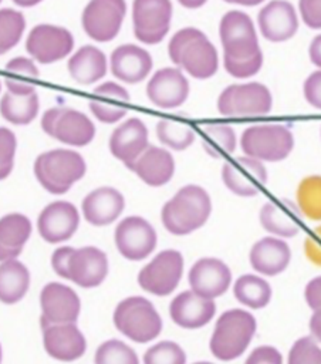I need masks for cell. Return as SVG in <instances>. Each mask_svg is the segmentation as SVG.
Returning <instances> with one entry per match:
<instances>
[{
	"mask_svg": "<svg viewBox=\"0 0 321 364\" xmlns=\"http://www.w3.org/2000/svg\"><path fill=\"white\" fill-rule=\"evenodd\" d=\"M237 144L236 132L229 124H207L202 127V145L213 158L227 156L234 152Z\"/></svg>",
	"mask_w": 321,
	"mask_h": 364,
	"instance_id": "cell-35",
	"label": "cell"
},
{
	"mask_svg": "<svg viewBox=\"0 0 321 364\" xmlns=\"http://www.w3.org/2000/svg\"><path fill=\"white\" fill-rule=\"evenodd\" d=\"M250 266L263 276L283 273L291 260V249L283 239L267 236L257 240L249 253Z\"/></svg>",
	"mask_w": 321,
	"mask_h": 364,
	"instance_id": "cell-27",
	"label": "cell"
},
{
	"mask_svg": "<svg viewBox=\"0 0 321 364\" xmlns=\"http://www.w3.org/2000/svg\"><path fill=\"white\" fill-rule=\"evenodd\" d=\"M257 328L254 316L243 309H230L216 320L209 348L220 361L239 358L251 343Z\"/></svg>",
	"mask_w": 321,
	"mask_h": 364,
	"instance_id": "cell-4",
	"label": "cell"
},
{
	"mask_svg": "<svg viewBox=\"0 0 321 364\" xmlns=\"http://www.w3.org/2000/svg\"><path fill=\"white\" fill-rule=\"evenodd\" d=\"M244 364H283V355L276 347L260 346L249 354Z\"/></svg>",
	"mask_w": 321,
	"mask_h": 364,
	"instance_id": "cell-49",
	"label": "cell"
},
{
	"mask_svg": "<svg viewBox=\"0 0 321 364\" xmlns=\"http://www.w3.org/2000/svg\"><path fill=\"white\" fill-rule=\"evenodd\" d=\"M173 6L170 0H134V36L143 44H159L170 28Z\"/></svg>",
	"mask_w": 321,
	"mask_h": 364,
	"instance_id": "cell-12",
	"label": "cell"
},
{
	"mask_svg": "<svg viewBox=\"0 0 321 364\" xmlns=\"http://www.w3.org/2000/svg\"><path fill=\"white\" fill-rule=\"evenodd\" d=\"M261 36L270 43H284L295 36L298 16L295 7L287 0H271L257 14Z\"/></svg>",
	"mask_w": 321,
	"mask_h": 364,
	"instance_id": "cell-22",
	"label": "cell"
},
{
	"mask_svg": "<svg viewBox=\"0 0 321 364\" xmlns=\"http://www.w3.org/2000/svg\"><path fill=\"white\" fill-rule=\"evenodd\" d=\"M17 152V136L6 127H0V181L10 176Z\"/></svg>",
	"mask_w": 321,
	"mask_h": 364,
	"instance_id": "cell-42",
	"label": "cell"
},
{
	"mask_svg": "<svg viewBox=\"0 0 321 364\" xmlns=\"http://www.w3.org/2000/svg\"><path fill=\"white\" fill-rule=\"evenodd\" d=\"M185 350L172 340L153 343L142 355V364H186Z\"/></svg>",
	"mask_w": 321,
	"mask_h": 364,
	"instance_id": "cell-40",
	"label": "cell"
},
{
	"mask_svg": "<svg viewBox=\"0 0 321 364\" xmlns=\"http://www.w3.org/2000/svg\"><path fill=\"white\" fill-rule=\"evenodd\" d=\"M1 1H3V0H0V3H1Z\"/></svg>",
	"mask_w": 321,
	"mask_h": 364,
	"instance_id": "cell-63",
	"label": "cell"
},
{
	"mask_svg": "<svg viewBox=\"0 0 321 364\" xmlns=\"http://www.w3.org/2000/svg\"><path fill=\"white\" fill-rule=\"evenodd\" d=\"M115 328L128 340L146 344L159 337L163 321L153 303L143 296H128L118 301L112 313Z\"/></svg>",
	"mask_w": 321,
	"mask_h": 364,
	"instance_id": "cell-5",
	"label": "cell"
},
{
	"mask_svg": "<svg viewBox=\"0 0 321 364\" xmlns=\"http://www.w3.org/2000/svg\"><path fill=\"white\" fill-rule=\"evenodd\" d=\"M182 7L185 9H189V10H196V9H200L203 7L207 0H176Z\"/></svg>",
	"mask_w": 321,
	"mask_h": 364,
	"instance_id": "cell-57",
	"label": "cell"
},
{
	"mask_svg": "<svg viewBox=\"0 0 321 364\" xmlns=\"http://www.w3.org/2000/svg\"><path fill=\"white\" fill-rule=\"evenodd\" d=\"M223 55L243 60L261 51L253 20L241 10H230L219 23Z\"/></svg>",
	"mask_w": 321,
	"mask_h": 364,
	"instance_id": "cell-10",
	"label": "cell"
},
{
	"mask_svg": "<svg viewBox=\"0 0 321 364\" xmlns=\"http://www.w3.org/2000/svg\"><path fill=\"white\" fill-rule=\"evenodd\" d=\"M88 107L95 119L102 124H116L126 115V109L119 104H112L111 100L94 98L88 102Z\"/></svg>",
	"mask_w": 321,
	"mask_h": 364,
	"instance_id": "cell-44",
	"label": "cell"
},
{
	"mask_svg": "<svg viewBox=\"0 0 321 364\" xmlns=\"http://www.w3.org/2000/svg\"><path fill=\"white\" fill-rule=\"evenodd\" d=\"M125 209L124 195L114 186H98L81 202V215L87 223L102 228L119 219Z\"/></svg>",
	"mask_w": 321,
	"mask_h": 364,
	"instance_id": "cell-23",
	"label": "cell"
},
{
	"mask_svg": "<svg viewBox=\"0 0 321 364\" xmlns=\"http://www.w3.org/2000/svg\"><path fill=\"white\" fill-rule=\"evenodd\" d=\"M240 148L244 155L261 162L285 159L294 148V136L290 128L281 124H256L247 127L240 136Z\"/></svg>",
	"mask_w": 321,
	"mask_h": 364,
	"instance_id": "cell-6",
	"label": "cell"
},
{
	"mask_svg": "<svg viewBox=\"0 0 321 364\" xmlns=\"http://www.w3.org/2000/svg\"><path fill=\"white\" fill-rule=\"evenodd\" d=\"M125 16V0H89L82 10L81 26L91 40L107 43L119 34Z\"/></svg>",
	"mask_w": 321,
	"mask_h": 364,
	"instance_id": "cell-13",
	"label": "cell"
},
{
	"mask_svg": "<svg viewBox=\"0 0 321 364\" xmlns=\"http://www.w3.org/2000/svg\"><path fill=\"white\" fill-rule=\"evenodd\" d=\"M92 92L99 97H105L108 100H114L118 102H128L131 100L129 91L116 81H104L98 84Z\"/></svg>",
	"mask_w": 321,
	"mask_h": 364,
	"instance_id": "cell-48",
	"label": "cell"
},
{
	"mask_svg": "<svg viewBox=\"0 0 321 364\" xmlns=\"http://www.w3.org/2000/svg\"><path fill=\"white\" fill-rule=\"evenodd\" d=\"M304 253L312 264L321 267V226L312 229V232L305 237Z\"/></svg>",
	"mask_w": 321,
	"mask_h": 364,
	"instance_id": "cell-51",
	"label": "cell"
},
{
	"mask_svg": "<svg viewBox=\"0 0 321 364\" xmlns=\"http://www.w3.org/2000/svg\"><path fill=\"white\" fill-rule=\"evenodd\" d=\"M1 87H3V84H1V80H0V94H1Z\"/></svg>",
	"mask_w": 321,
	"mask_h": 364,
	"instance_id": "cell-62",
	"label": "cell"
},
{
	"mask_svg": "<svg viewBox=\"0 0 321 364\" xmlns=\"http://www.w3.org/2000/svg\"><path fill=\"white\" fill-rule=\"evenodd\" d=\"M40 324L77 323L81 299L77 291L61 282H48L40 291Z\"/></svg>",
	"mask_w": 321,
	"mask_h": 364,
	"instance_id": "cell-14",
	"label": "cell"
},
{
	"mask_svg": "<svg viewBox=\"0 0 321 364\" xmlns=\"http://www.w3.org/2000/svg\"><path fill=\"white\" fill-rule=\"evenodd\" d=\"M6 71L13 73V74H18L27 78H37L40 75V70L37 63L28 55H18V57H13L11 60L7 61L6 64Z\"/></svg>",
	"mask_w": 321,
	"mask_h": 364,
	"instance_id": "cell-45",
	"label": "cell"
},
{
	"mask_svg": "<svg viewBox=\"0 0 321 364\" xmlns=\"http://www.w3.org/2000/svg\"><path fill=\"white\" fill-rule=\"evenodd\" d=\"M37 182L51 195H64L87 173L84 156L70 148H55L40 154L33 165Z\"/></svg>",
	"mask_w": 321,
	"mask_h": 364,
	"instance_id": "cell-3",
	"label": "cell"
},
{
	"mask_svg": "<svg viewBox=\"0 0 321 364\" xmlns=\"http://www.w3.org/2000/svg\"><path fill=\"white\" fill-rule=\"evenodd\" d=\"M287 364H321V347L311 336L301 337L291 346Z\"/></svg>",
	"mask_w": 321,
	"mask_h": 364,
	"instance_id": "cell-41",
	"label": "cell"
},
{
	"mask_svg": "<svg viewBox=\"0 0 321 364\" xmlns=\"http://www.w3.org/2000/svg\"><path fill=\"white\" fill-rule=\"evenodd\" d=\"M26 31V17L21 11L3 7L0 9V55L13 50Z\"/></svg>",
	"mask_w": 321,
	"mask_h": 364,
	"instance_id": "cell-37",
	"label": "cell"
},
{
	"mask_svg": "<svg viewBox=\"0 0 321 364\" xmlns=\"http://www.w3.org/2000/svg\"><path fill=\"white\" fill-rule=\"evenodd\" d=\"M192 364H213L210 361H196V363H192Z\"/></svg>",
	"mask_w": 321,
	"mask_h": 364,
	"instance_id": "cell-61",
	"label": "cell"
},
{
	"mask_svg": "<svg viewBox=\"0 0 321 364\" xmlns=\"http://www.w3.org/2000/svg\"><path fill=\"white\" fill-rule=\"evenodd\" d=\"M308 57H310V61L315 67H318V70H321V34L315 36L310 43Z\"/></svg>",
	"mask_w": 321,
	"mask_h": 364,
	"instance_id": "cell-55",
	"label": "cell"
},
{
	"mask_svg": "<svg viewBox=\"0 0 321 364\" xmlns=\"http://www.w3.org/2000/svg\"><path fill=\"white\" fill-rule=\"evenodd\" d=\"M300 16L310 28H321V0H298Z\"/></svg>",
	"mask_w": 321,
	"mask_h": 364,
	"instance_id": "cell-46",
	"label": "cell"
},
{
	"mask_svg": "<svg viewBox=\"0 0 321 364\" xmlns=\"http://www.w3.org/2000/svg\"><path fill=\"white\" fill-rule=\"evenodd\" d=\"M189 91V80L178 67H163L155 71L146 84L148 100L160 109H173L183 105Z\"/></svg>",
	"mask_w": 321,
	"mask_h": 364,
	"instance_id": "cell-17",
	"label": "cell"
},
{
	"mask_svg": "<svg viewBox=\"0 0 321 364\" xmlns=\"http://www.w3.org/2000/svg\"><path fill=\"white\" fill-rule=\"evenodd\" d=\"M16 6L18 7H24V9H30V7H34L37 4H40L43 0H11Z\"/></svg>",
	"mask_w": 321,
	"mask_h": 364,
	"instance_id": "cell-59",
	"label": "cell"
},
{
	"mask_svg": "<svg viewBox=\"0 0 321 364\" xmlns=\"http://www.w3.org/2000/svg\"><path fill=\"white\" fill-rule=\"evenodd\" d=\"M271 107V92L261 82L232 84L217 97V111L223 117H263Z\"/></svg>",
	"mask_w": 321,
	"mask_h": 364,
	"instance_id": "cell-8",
	"label": "cell"
},
{
	"mask_svg": "<svg viewBox=\"0 0 321 364\" xmlns=\"http://www.w3.org/2000/svg\"><path fill=\"white\" fill-rule=\"evenodd\" d=\"M114 243L124 259L141 262L148 259L156 249L158 235L149 220L139 215H131L116 223Z\"/></svg>",
	"mask_w": 321,
	"mask_h": 364,
	"instance_id": "cell-9",
	"label": "cell"
},
{
	"mask_svg": "<svg viewBox=\"0 0 321 364\" xmlns=\"http://www.w3.org/2000/svg\"><path fill=\"white\" fill-rule=\"evenodd\" d=\"M61 112H62V107H53V108H48L43 114L40 124H41V129L44 131V134L53 136L55 125H57V121H58Z\"/></svg>",
	"mask_w": 321,
	"mask_h": 364,
	"instance_id": "cell-54",
	"label": "cell"
},
{
	"mask_svg": "<svg viewBox=\"0 0 321 364\" xmlns=\"http://www.w3.org/2000/svg\"><path fill=\"white\" fill-rule=\"evenodd\" d=\"M94 364H141V360L128 343L119 338H108L97 347Z\"/></svg>",
	"mask_w": 321,
	"mask_h": 364,
	"instance_id": "cell-39",
	"label": "cell"
},
{
	"mask_svg": "<svg viewBox=\"0 0 321 364\" xmlns=\"http://www.w3.org/2000/svg\"><path fill=\"white\" fill-rule=\"evenodd\" d=\"M67 70L75 82L91 85L105 77L109 70V60L101 48L87 44L68 57Z\"/></svg>",
	"mask_w": 321,
	"mask_h": 364,
	"instance_id": "cell-29",
	"label": "cell"
},
{
	"mask_svg": "<svg viewBox=\"0 0 321 364\" xmlns=\"http://www.w3.org/2000/svg\"><path fill=\"white\" fill-rule=\"evenodd\" d=\"M149 146L148 127L141 118L132 117L121 122L109 136V151L114 158L132 169L138 158Z\"/></svg>",
	"mask_w": 321,
	"mask_h": 364,
	"instance_id": "cell-21",
	"label": "cell"
},
{
	"mask_svg": "<svg viewBox=\"0 0 321 364\" xmlns=\"http://www.w3.org/2000/svg\"><path fill=\"white\" fill-rule=\"evenodd\" d=\"M74 46V36L68 28L48 23L34 26L26 38V50L38 64H53L70 57Z\"/></svg>",
	"mask_w": 321,
	"mask_h": 364,
	"instance_id": "cell-11",
	"label": "cell"
},
{
	"mask_svg": "<svg viewBox=\"0 0 321 364\" xmlns=\"http://www.w3.org/2000/svg\"><path fill=\"white\" fill-rule=\"evenodd\" d=\"M304 297L310 309L321 310V276L311 279L304 290Z\"/></svg>",
	"mask_w": 321,
	"mask_h": 364,
	"instance_id": "cell-52",
	"label": "cell"
},
{
	"mask_svg": "<svg viewBox=\"0 0 321 364\" xmlns=\"http://www.w3.org/2000/svg\"><path fill=\"white\" fill-rule=\"evenodd\" d=\"M222 181L232 193L250 198L267 183V169L259 159L247 155L236 156L223 165Z\"/></svg>",
	"mask_w": 321,
	"mask_h": 364,
	"instance_id": "cell-16",
	"label": "cell"
},
{
	"mask_svg": "<svg viewBox=\"0 0 321 364\" xmlns=\"http://www.w3.org/2000/svg\"><path fill=\"white\" fill-rule=\"evenodd\" d=\"M170 61L183 73L197 80H207L217 73L219 54L207 36L196 27H183L169 40Z\"/></svg>",
	"mask_w": 321,
	"mask_h": 364,
	"instance_id": "cell-1",
	"label": "cell"
},
{
	"mask_svg": "<svg viewBox=\"0 0 321 364\" xmlns=\"http://www.w3.org/2000/svg\"><path fill=\"white\" fill-rule=\"evenodd\" d=\"M308 327H310V333H311V337L321 344V310H315L312 313V316L310 317V323H308Z\"/></svg>",
	"mask_w": 321,
	"mask_h": 364,
	"instance_id": "cell-56",
	"label": "cell"
},
{
	"mask_svg": "<svg viewBox=\"0 0 321 364\" xmlns=\"http://www.w3.org/2000/svg\"><path fill=\"white\" fill-rule=\"evenodd\" d=\"M233 294L240 304L253 310H260L270 303L271 287L263 277L246 273L239 276L234 282Z\"/></svg>",
	"mask_w": 321,
	"mask_h": 364,
	"instance_id": "cell-33",
	"label": "cell"
},
{
	"mask_svg": "<svg viewBox=\"0 0 321 364\" xmlns=\"http://www.w3.org/2000/svg\"><path fill=\"white\" fill-rule=\"evenodd\" d=\"M156 136L162 145L175 151H183L193 144L195 131L182 121L160 119L156 124Z\"/></svg>",
	"mask_w": 321,
	"mask_h": 364,
	"instance_id": "cell-38",
	"label": "cell"
},
{
	"mask_svg": "<svg viewBox=\"0 0 321 364\" xmlns=\"http://www.w3.org/2000/svg\"><path fill=\"white\" fill-rule=\"evenodd\" d=\"M216 314V303L193 290H185L176 294L169 304V316L172 321L186 330L205 327Z\"/></svg>",
	"mask_w": 321,
	"mask_h": 364,
	"instance_id": "cell-24",
	"label": "cell"
},
{
	"mask_svg": "<svg viewBox=\"0 0 321 364\" xmlns=\"http://www.w3.org/2000/svg\"><path fill=\"white\" fill-rule=\"evenodd\" d=\"M4 85H6V91L17 95H28L36 92V88L31 82L24 81L21 78H16V77H7L4 80Z\"/></svg>",
	"mask_w": 321,
	"mask_h": 364,
	"instance_id": "cell-53",
	"label": "cell"
},
{
	"mask_svg": "<svg viewBox=\"0 0 321 364\" xmlns=\"http://www.w3.org/2000/svg\"><path fill=\"white\" fill-rule=\"evenodd\" d=\"M33 233L30 218L20 212H10L0 218V245L6 249L23 252Z\"/></svg>",
	"mask_w": 321,
	"mask_h": 364,
	"instance_id": "cell-34",
	"label": "cell"
},
{
	"mask_svg": "<svg viewBox=\"0 0 321 364\" xmlns=\"http://www.w3.org/2000/svg\"><path fill=\"white\" fill-rule=\"evenodd\" d=\"M297 206L303 216L321 220V175L303 178L295 191Z\"/></svg>",
	"mask_w": 321,
	"mask_h": 364,
	"instance_id": "cell-36",
	"label": "cell"
},
{
	"mask_svg": "<svg viewBox=\"0 0 321 364\" xmlns=\"http://www.w3.org/2000/svg\"><path fill=\"white\" fill-rule=\"evenodd\" d=\"M95 134V124L88 115L80 109L64 107L53 138L68 146H87L94 141Z\"/></svg>",
	"mask_w": 321,
	"mask_h": 364,
	"instance_id": "cell-30",
	"label": "cell"
},
{
	"mask_svg": "<svg viewBox=\"0 0 321 364\" xmlns=\"http://www.w3.org/2000/svg\"><path fill=\"white\" fill-rule=\"evenodd\" d=\"M212 199L200 185L182 186L160 209L163 228L175 235L185 236L200 229L210 218Z\"/></svg>",
	"mask_w": 321,
	"mask_h": 364,
	"instance_id": "cell-2",
	"label": "cell"
},
{
	"mask_svg": "<svg viewBox=\"0 0 321 364\" xmlns=\"http://www.w3.org/2000/svg\"><path fill=\"white\" fill-rule=\"evenodd\" d=\"M260 223L276 237H293L301 228V212L297 203L288 199H273L260 209Z\"/></svg>",
	"mask_w": 321,
	"mask_h": 364,
	"instance_id": "cell-26",
	"label": "cell"
},
{
	"mask_svg": "<svg viewBox=\"0 0 321 364\" xmlns=\"http://www.w3.org/2000/svg\"><path fill=\"white\" fill-rule=\"evenodd\" d=\"M263 65V51H259L257 54L243 58V60H234L230 57L223 55V67L234 78H249L260 71Z\"/></svg>",
	"mask_w": 321,
	"mask_h": 364,
	"instance_id": "cell-43",
	"label": "cell"
},
{
	"mask_svg": "<svg viewBox=\"0 0 321 364\" xmlns=\"http://www.w3.org/2000/svg\"><path fill=\"white\" fill-rule=\"evenodd\" d=\"M3 361V347H1V343H0V364Z\"/></svg>",
	"mask_w": 321,
	"mask_h": 364,
	"instance_id": "cell-60",
	"label": "cell"
},
{
	"mask_svg": "<svg viewBox=\"0 0 321 364\" xmlns=\"http://www.w3.org/2000/svg\"><path fill=\"white\" fill-rule=\"evenodd\" d=\"M187 282L190 290L214 300L229 290L232 284V270L222 259L200 257L189 269Z\"/></svg>",
	"mask_w": 321,
	"mask_h": 364,
	"instance_id": "cell-20",
	"label": "cell"
},
{
	"mask_svg": "<svg viewBox=\"0 0 321 364\" xmlns=\"http://www.w3.org/2000/svg\"><path fill=\"white\" fill-rule=\"evenodd\" d=\"M31 284L28 267L18 259L0 263V303L16 304L21 301Z\"/></svg>",
	"mask_w": 321,
	"mask_h": 364,
	"instance_id": "cell-31",
	"label": "cell"
},
{
	"mask_svg": "<svg viewBox=\"0 0 321 364\" xmlns=\"http://www.w3.org/2000/svg\"><path fill=\"white\" fill-rule=\"evenodd\" d=\"M303 92H304L305 101L311 107L321 109V70L311 73L305 78L303 85Z\"/></svg>",
	"mask_w": 321,
	"mask_h": 364,
	"instance_id": "cell-47",
	"label": "cell"
},
{
	"mask_svg": "<svg viewBox=\"0 0 321 364\" xmlns=\"http://www.w3.org/2000/svg\"><path fill=\"white\" fill-rule=\"evenodd\" d=\"M153 58L148 50L136 44H121L109 55L112 75L124 84H138L152 71Z\"/></svg>",
	"mask_w": 321,
	"mask_h": 364,
	"instance_id": "cell-25",
	"label": "cell"
},
{
	"mask_svg": "<svg viewBox=\"0 0 321 364\" xmlns=\"http://www.w3.org/2000/svg\"><path fill=\"white\" fill-rule=\"evenodd\" d=\"M132 172L146 185L159 188L166 185L175 175L176 164L173 155L160 146L149 145L134 164Z\"/></svg>",
	"mask_w": 321,
	"mask_h": 364,
	"instance_id": "cell-28",
	"label": "cell"
},
{
	"mask_svg": "<svg viewBox=\"0 0 321 364\" xmlns=\"http://www.w3.org/2000/svg\"><path fill=\"white\" fill-rule=\"evenodd\" d=\"M43 347L51 358L62 363L80 360L87 351V338L77 323L40 324Z\"/></svg>",
	"mask_w": 321,
	"mask_h": 364,
	"instance_id": "cell-19",
	"label": "cell"
},
{
	"mask_svg": "<svg viewBox=\"0 0 321 364\" xmlns=\"http://www.w3.org/2000/svg\"><path fill=\"white\" fill-rule=\"evenodd\" d=\"M72 252H74L72 246H58L51 253V259H50L51 269L61 279L68 280V262Z\"/></svg>",
	"mask_w": 321,
	"mask_h": 364,
	"instance_id": "cell-50",
	"label": "cell"
},
{
	"mask_svg": "<svg viewBox=\"0 0 321 364\" xmlns=\"http://www.w3.org/2000/svg\"><path fill=\"white\" fill-rule=\"evenodd\" d=\"M40 111V98L37 92L17 95L6 91L0 97V115L13 125L31 124Z\"/></svg>",
	"mask_w": 321,
	"mask_h": 364,
	"instance_id": "cell-32",
	"label": "cell"
},
{
	"mask_svg": "<svg viewBox=\"0 0 321 364\" xmlns=\"http://www.w3.org/2000/svg\"><path fill=\"white\" fill-rule=\"evenodd\" d=\"M229 4H236V6H244V7H253V6H259L266 0H223Z\"/></svg>",
	"mask_w": 321,
	"mask_h": 364,
	"instance_id": "cell-58",
	"label": "cell"
},
{
	"mask_svg": "<svg viewBox=\"0 0 321 364\" xmlns=\"http://www.w3.org/2000/svg\"><path fill=\"white\" fill-rule=\"evenodd\" d=\"M81 213L68 200H54L45 205L37 218L40 237L51 245L70 240L80 228Z\"/></svg>",
	"mask_w": 321,
	"mask_h": 364,
	"instance_id": "cell-15",
	"label": "cell"
},
{
	"mask_svg": "<svg viewBox=\"0 0 321 364\" xmlns=\"http://www.w3.org/2000/svg\"><path fill=\"white\" fill-rule=\"evenodd\" d=\"M109 272L107 253L97 246L74 247L68 262V282L82 289H95L101 286Z\"/></svg>",
	"mask_w": 321,
	"mask_h": 364,
	"instance_id": "cell-18",
	"label": "cell"
},
{
	"mask_svg": "<svg viewBox=\"0 0 321 364\" xmlns=\"http://www.w3.org/2000/svg\"><path fill=\"white\" fill-rule=\"evenodd\" d=\"M183 256L176 249H165L156 253L138 272L136 282L139 287L158 297L172 294L183 276Z\"/></svg>",
	"mask_w": 321,
	"mask_h": 364,
	"instance_id": "cell-7",
	"label": "cell"
}]
</instances>
